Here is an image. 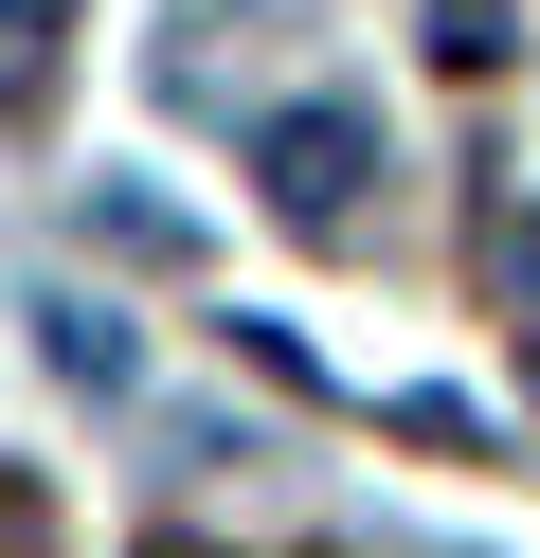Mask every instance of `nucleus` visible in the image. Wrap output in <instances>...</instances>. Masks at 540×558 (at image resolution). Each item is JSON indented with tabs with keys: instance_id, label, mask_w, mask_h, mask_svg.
I'll list each match as a JSON object with an SVG mask.
<instances>
[{
	"instance_id": "1",
	"label": "nucleus",
	"mask_w": 540,
	"mask_h": 558,
	"mask_svg": "<svg viewBox=\"0 0 540 558\" xmlns=\"http://www.w3.org/2000/svg\"><path fill=\"white\" fill-rule=\"evenodd\" d=\"M252 181H271V217H288V234H343V217H360V181H379V109H360V90L271 109V126H252Z\"/></svg>"
},
{
	"instance_id": "2",
	"label": "nucleus",
	"mask_w": 540,
	"mask_h": 558,
	"mask_svg": "<svg viewBox=\"0 0 540 558\" xmlns=\"http://www.w3.org/2000/svg\"><path fill=\"white\" fill-rule=\"evenodd\" d=\"M36 361H55V378H72V397H127V378H144V342H127V325H108V306H91V289H55V306H36Z\"/></svg>"
},
{
	"instance_id": "3",
	"label": "nucleus",
	"mask_w": 540,
	"mask_h": 558,
	"mask_svg": "<svg viewBox=\"0 0 540 558\" xmlns=\"http://www.w3.org/2000/svg\"><path fill=\"white\" fill-rule=\"evenodd\" d=\"M91 234H108V253H144V270L199 253V217H180V198H144V181H91Z\"/></svg>"
},
{
	"instance_id": "4",
	"label": "nucleus",
	"mask_w": 540,
	"mask_h": 558,
	"mask_svg": "<svg viewBox=\"0 0 540 558\" xmlns=\"http://www.w3.org/2000/svg\"><path fill=\"white\" fill-rule=\"evenodd\" d=\"M55 19H72V0H0V126L55 90Z\"/></svg>"
},
{
	"instance_id": "5",
	"label": "nucleus",
	"mask_w": 540,
	"mask_h": 558,
	"mask_svg": "<svg viewBox=\"0 0 540 558\" xmlns=\"http://www.w3.org/2000/svg\"><path fill=\"white\" fill-rule=\"evenodd\" d=\"M432 54H451V73H504L523 37H504V0H432Z\"/></svg>"
},
{
	"instance_id": "6",
	"label": "nucleus",
	"mask_w": 540,
	"mask_h": 558,
	"mask_svg": "<svg viewBox=\"0 0 540 558\" xmlns=\"http://www.w3.org/2000/svg\"><path fill=\"white\" fill-rule=\"evenodd\" d=\"M504 289H523V306H540V217H504Z\"/></svg>"
},
{
	"instance_id": "7",
	"label": "nucleus",
	"mask_w": 540,
	"mask_h": 558,
	"mask_svg": "<svg viewBox=\"0 0 540 558\" xmlns=\"http://www.w3.org/2000/svg\"><path fill=\"white\" fill-rule=\"evenodd\" d=\"M180 19H252V0H180Z\"/></svg>"
},
{
	"instance_id": "8",
	"label": "nucleus",
	"mask_w": 540,
	"mask_h": 558,
	"mask_svg": "<svg viewBox=\"0 0 540 558\" xmlns=\"http://www.w3.org/2000/svg\"><path fill=\"white\" fill-rule=\"evenodd\" d=\"M144 558H199V541H144Z\"/></svg>"
}]
</instances>
